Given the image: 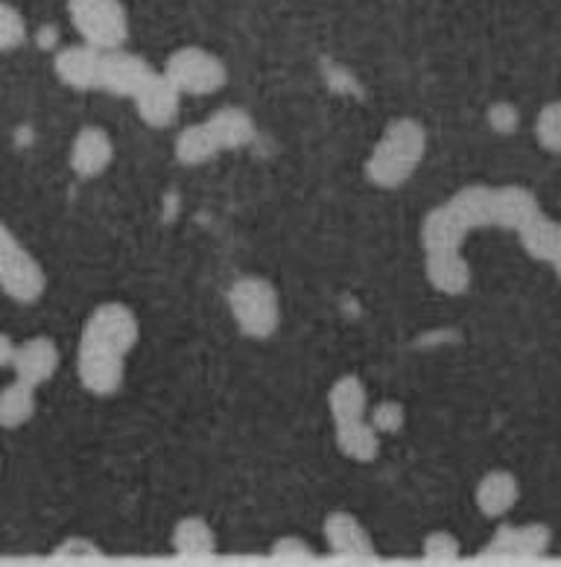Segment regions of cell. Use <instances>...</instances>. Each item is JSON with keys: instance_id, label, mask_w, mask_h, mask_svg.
Segmentation results:
<instances>
[{"instance_id": "obj_23", "label": "cell", "mask_w": 561, "mask_h": 567, "mask_svg": "<svg viewBox=\"0 0 561 567\" xmlns=\"http://www.w3.org/2000/svg\"><path fill=\"white\" fill-rule=\"evenodd\" d=\"M448 203L459 214L465 226H468V231L495 226V187L468 185L459 194L450 196Z\"/></svg>"}, {"instance_id": "obj_10", "label": "cell", "mask_w": 561, "mask_h": 567, "mask_svg": "<svg viewBox=\"0 0 561 567\" xmlns=\"http://www.w3.org/2000/svg\"><path fill=\"white\" fill-rule=\"evenodd\" d=\"M135 109H138L141 121L153 126V130H167L176 123L181 106V91L173 85L164 73L155 71L135 94Z\"/></svg>"}, {"instance_id": "obj_13", "label": "cell", "mask_w": 561, "mask_h": 567, "mask_svg": "<svg viewBox=\"0 0 561 567\" xmlns=\"http://www.w3.org/2000/svg\"><path fill=\"white\" fill-rule=\"evenodd\" d=\"M114 158V141L103 126H82L71 144V171L80 178H97Z\"/></svg>"}, {"instance_id": "obj_35", "label": "cell", "mask_w": 561, "mask_h": 567, "mask_svg": "<svg viewBox=\"0 0 561 567\" xmlns=\"http://www.w3.org/2000/svg\"><path fill=\"white\" fill-rule=\"evenodd\" d=\"M15 342H12V337H9V333H3L0 331V369H3V365H12V357H15Z\"/></svg>"}, {"instance_id": "obj_4", "label": "cell", "mask_w": 561, "mask_h": 567, "mask_svg": "<svg viewBox=\"0 0 561 567\" xmlns=\"http://www.w3.org/2000/svg\"><path fill=\"white\" fill-rule=\"evenodd\" d=\"M164 76L190 97H205V94H217L228 82V68L217 53L196 44L179 48L170 53V59L164 62Z\"/></svg>"}, {"instance_id": "obj_24", "label": "cell", "mask_w": 561, "mask_h": 567, "mask_svg": "<svg viewBox=\"0 0 561 567\" xmlns=\"http://www.w3.org/2000/svg\"><path fill=\"white\" fill-rule=\"evenodd\" d=\"M368 392L366 383L357 374H342L334 386L328 390V410L334 415V422H351V419H366Z\"/></svg>"}, {"instance_id": "obj_37", "label": "cell", "mask_w": 561, "mask_h": 567, "mask_svg": "<svg viewBox=\"0 0 561 567\" xmlns=\"http://www.w3.org/2000/svg\"><path fill=\"white\" fill-rule=\"evenodd\" d=\"M559 226H561V223H559Z\"/></svg>"}, {"instance_id": "obj_33", "label": "cell", "mask_w": 561, "mask_h": 567, "mask_svg": "<svg viewBox=\"0 0 561 567\" xmlns=\"http://www.w3.org/2000/svg\"><path fill=\"white\" fill-rule=\"evenodd\" d=\"M56 556L59 559H89V556H103V550L89 538H67L62 547H56Z\"/></svg>"}, {"instance_id": "obj_11", "label": "cell", "mask_w": 561, "mask_h": 567, "mask_svg": "<svg viewBox=\"0 0 561 567\" xmlns=\"http://www.w3.org/2000/svg\"><path fill=\"white\" fill-rule=\"evenodd\" d=\"M103 53L106 50L94 48V44H67L53 59V71L59 82H65L67 89L76 91H94L100 89V71H103Z\"/></svg>"}, {"instance_id": "obj_15", "label": "cell", "mask_w": 561, "mask_h": 567, "mask_svg": "<svg viewBox=\"0 0 561 567\" xmlns=\"http://www.w3.org/2000/svg\"><path fill=\"white\" fill-rule=\"evenodd\" d=\"M424 276L433 290L445 292V296H463L471 287V264L463 258V249L427 251Z\"/></svg>"}, {"instance_id": "obj_18", "label": "cell", "mask_w": 561, "mask_h": 567, "mask_svg": "<svg viewBox=\"0 0 561 567\" xmlns=\"http://www.w3.org/2000/svg\"><path fill=\"white\" fill-rule=\"evenodd\" d=\"M541 214V205H538L536 194L529 187L521 185H506L495 187V226L497 228H512L518 231L521 226H527L529 219Z\"/></svg>"}, {"instance_id": "obj_29", "label": "cell", "mask_w": 561, "mask_h": 567, "mask_svg": "<svg viewBox=\"0 0 561 567\" xmlns=\"http://www.w3.org/2000/svg\"><path fill=\"white\" fill-rule=\"evenodd\" d=\"M368 422H372V427L377 430L381 436H392V433H398V430L404 427V422H407V410H404V404L395 401V398H386V401L372 406Z\"/></svg>"}, {"instance_id": "obj_2", "label": "cell", "mask_w": 561, "mask_h": 567, "mask_svg": "<svg viewBox=\"0 0 561 567\" xmlns=\"http://www.w3.org/2000/svg\"><path fill=\"white\" fill-rule=\"evenodd\" d=\"M228 310L249 340H269L281 324L278 290L261 276H240L228 290Z\"/></svg>"}, {"instance_id": "obj_7", "label": "cell", "mask_w": 561, "mask_h": 567, "mask_svg": "<svg viewBox=\"0 0 561 567\" xmlns=\"http://www.w3.org/2000/svg\"><path fill=\"white\" fill-rule=\"evenodd\" d=\"M76 374H80V383L91 395L108 398L123 386L126 357L97 349V346H89V342H80V351H76Z\"/></svg>"}, {"instance_id": "obj_8", "label": "cell", "mask_w": 561, "mask_h": 567, "mask_svg": "<svg viewBox=\"0 0 561 567\" xmlns=\"http://www.w3.org/2000/svg\"><path fill=\"white\" fill-rule=\"evenodd\" d=\"M553 533L544 524H523V527H500L495 538L480 550L486 559H538L550 550Z\"/></svg>"}, {"instance_id": "obj_9", "label": "cell", "mask_w": 561, "mask_h": 567, "mask_svg": "<svg viewBox=\"0 0 561 567\" xmlns=\"http://www.w3.org/2000/svg\"><path fill=\"white\" fill-rule=\"evenodd\" d=\"M155 73L147 59L129 50H106L103 53V71H100V89L114 97H135L138 89Z\"/></svg>"}, {"instance_id": "obj_19", "label": "cell", "mask_w": 561, "mask_h": 567, "mask_svg": "<svg viewBox=\"0 0 561 567\" xmlns=\"http://www.w3.org/2000/svg\"><path fill=\"white\" fill-rule=\"evenodd\" d=\"M336 451L351 462H374L381 454V433L372 427L368 419L336 422Z\"/></svg>"}, {"instance_id": "obj_3", "label": "cell", "mask_w": 561, "mask_h": 567, "mask_svg": "<svg viewBox=\"0 0 561 567\" xmlns=\"http://www.w3.org/2000/svg\"><path fill=\"white\" fill-rule=\"evenodd\" d=\"M67 16L85 44L121 50L129 41V12L123 0H67Z\"/></svg>"}, {"instance_id": "obj_6", "label": "cell", "mask_w": 561, "mask_h": 567, "mask_svg": "<svg viewBox=\"0 0 561 567\" xmlns=\"http://www.w3.org/2000/svg\"><path fill=\"white\" fill-rule=\"evenodd\" d=\"M0 290L18 305H35L48 290L44 269L24 246H18L15 251H9L7 258L0 260Z\"/></svg>"}, {"instance_id": "obj_1", "label": "cell", "mask_w": 561, "mask_h": 567, "mask_svg": "<svg viewBox=\"0 0 561 567\" xmlns=\"http://www.w3.org/2000/svg\"><path fill=\"white\" fill-rule=\"evenodd\" d=\"M427 153V132L415 117L392 121L366 158V176L383 190H395L418 171Z\"/></svg>"}, {"instance_id": "obj_14", "label": "cell", "mask_w": 561, "mask_h": 567, "mask_svg": "<svg viewBox=\"0 0 561 567\" xmlns=\"http://www.w3.org/2000/svg\"><path fill=\"white\" fill-rule=\"evenodd\" d=\"M322 533L334 556H342V559H372L374 556L372 535L351 512H331Z\"/></svg>"}, {"instance_id": "obj_17", "label": "cell", "mask_w": 561, "mask_h": 567, "mask_svg": "<svg viewBox=\"0 0 561 567\" xmlns=\"http://www.w3.org/2000/svg\"><path fill=\"white\" fill-rule=\"evenodd\" d=\"M468 235L459 214L450 208V203L433 208L422 223V246L424 251H445V249H463V240Z\"/></svg>"}, {"instance_id": "obj_36", "label": "cell", "mask_w": 561, "mask_h": 567, "mask_svg": "<svg viewBox=\"0 0 561 567\" xmlns=\"http://www.w3.org/2000/svg\"><path fill=\"white\" fill-rule=\"evenodd\" d=\"M553 269H555V276H559V278H561V251H559V258H555V260H553Z\"/></svg>"}, {"instance_id": "obj_22", "label": "cell", "mask_w": 561, "mask_h": 567, "mask_svg": "<svg viewBox=\"0 0 561 567\" xmlns=\"http://www.w3.org/2000/svg\"><path fill=\"white\" fill-rule=\"evenodd\" d=\"M518 240H521L529 258L553 264L561 251V226L541 212L538 217L529 219L527 226L518 228Z\"/></svg>"}, {"instance_id": "obj_12", "label": "cell", "mask_w": 561, "mask_h": 567, "mask_svg": "<svg viewBox=\"0 0 561 567\" xmlns=\"http://www.w3.org/2000/svg\"><path fill=\"white\" fill-rule=\"evenodd\" d=\"M59 346L50 337H30L27 342H21L12 357V372H15L18 381L30 383V386H44V383L53 381V374L59 369Z\"/></svg>"}, {"instance_id": "obj_32", "label": "cell", "mask_w": 561, "mask_h": 567, "mask_svg": "<svg viewBox=\"0 0 561 567\" xmlns=\"http://www.w3.org/2000/svg\"><path fill=\"white\" fill-rule=\"evenodd\" d=\"M269 556H272V559L295 561V559H313L316 550H313L304 538H299V535H284V538H278V542L269 547Z\"/></svg>"}, {"instance_id": "obj_34", "label": "cell", "mask_w": 561, "mask_h": 567, "mask_svg": "<svg viewBox=\"0 0 561 567\" xmlns=\"http://www.w3.org/2000/svg\"><path fill=\"white\" fill-rule=\"evenodd\" d=\"M18 237L12 235V228L7 226V223H0V260L7 258L9 251H15L18 249Z\"/></svg>"}, {"instance_id": "obj_21", "label": "cell", "mask_w": 561, "mask_h": 567, "mask_svg": "<svg viewBox=\"0 0 561 567\" xmlns=\"http://www.w3.org/2000/svg\"><path fill=\"white\" fill-rule=\"evenodd\" d=\"M173 553L181 556V559H205V556H214L217 553V535H214L211 524L202 518H181L170 535Z\"/></svg>"}, {"instance_id": "obj_31", "label": "cell", "mask_w": 561, "mask_h": 567, "mask_svg": "<svg viewBox=\"0 0 561 567\" xmlns=\"http://www.w3.org/2000/svg\"><path fill=\"white\" fill-rule=\"evenodd\" d=\"M486 121L497 135H512V132L521 126V112H518V106H512L509 100H500V103H491V106H488Z\"/></svg>"}, {"instance_id": "obj_5", "label": "cell", "mask_w": 561, "mask_h": 567, "mask_svg": "<svg viewBox=\"0 0 561 567\" xmlns=\"http://www.w3.org/2000/svg\"><path fill=\"white\" fill-rule=\"evenodd\" d=\"M141 324L138 317L132 313L121 301H106L91 310V317L82 324L80 342L97 346V349L114 351V354H129L138 346Z\"/></svg>"}, {"instance_id": "obj_28", "label": "cell", "mask_w": 561, "mask_h": 567, "mask_svg": "<svg viewBox=\"0 0 561 567\" xmlns=\"http://www.w3.org/2000/svg\"><path fill=\"white\" fill-rule=\"evenodd\" d=\"M27 41V21L12 3L0 0V53L18 50Z\"/></svg>"}, {"instance_id": "obj_20", "label": "cell", "mask_w": 561, "mask_h": 567, "mask_svg": "<svg viewBox=\"0 0 561 567\" xmlns=\"http://www.w3.org/2000/svg\"><path fill=\"white\" fill-rule=\"evenodd\" d=\"M205 123L211 126L214 138H217L222 153H226V150H243V146H249L254 141L252 114L240 106L217 109Z\"/></svg>"}, {"instance_id": "obj_26", "label": "cell", "mask_w": 561, "mask_h": 567, "mask_svg": "<svg viewBox=\"0 0 561 567\" xmlns=\"http://www.w3.org/2000/svg\"><path fill=\"white\" fill-rule=\"evenodd\" d=\"M35 415V386L24 381H12L0 390V427L18 430L24 427Z\"/></svg>"}, {"instance_id": "obj_25", "label": "cell", "mask_w": 561, "mask_h": 567, "mask_svg": "<svg viewBox=\"0 0 561 567\" xmlns=\"http://www.w3.org/2000/svg\"><path fill=\"white\" fill-rule=\"evenodd\" d=\"M222 150L214 138V132L208 123H190L185 130L176 135L173 141V155H176V162L187 164V167H196V164H205L217 158Z\"/></svg>"}, {"instance_id": "obj_16", "label": "cell", "mask_w": 561, "mask_h": 567, "mask_svg": "<svg viewBox=\"0 0 561 567\" xmlns=\"http://www.w3.org/2000/svg\"><path fill=\"white\" fill-rule=\"evenodd\" d=\"M521 497V486L512 471H488L486 477L474 488V503L486 518H503L515 509V503Z\"/></svg>"}, {"instance_id": "obj_27", "label": "cell", "mask_w": 561, "mask_h": 567, "mask_svg": "<svg viewBox=\"0 0 561 567\" xmlns=\"http://www.w3.org/2000/svg\"><path fill=\"white\" fill-rule=\"evenodd\" d=\"M536 138L547 153H561V100L547 103L536 117Z\"/></svg>"}, {"instance_id": "obj_30", "label": "cell", "mask_w": 561, "mask_h": 567, "mask_svg": "<svg viewBox=\"0 0 561 567\" xmlns=\"http://www.w3.org/2000/svg\"><path fill=\"white\" fill-rule=\"evenodd\" d=\"M422 556L427 561H454L463 556V547H459V538L448 529H436L424 538Z\"/></svg>"}]
</instances>
